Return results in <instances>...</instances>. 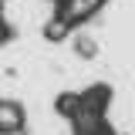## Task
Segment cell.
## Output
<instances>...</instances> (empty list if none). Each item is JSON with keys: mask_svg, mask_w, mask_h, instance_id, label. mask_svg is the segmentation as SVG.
<instances>
[{"mask_svg": "<svg viewBox=\"0 0 135 135\" xmlns=\"http://www.w3.org/2000/svg\"><path fill=\"white\" fill-rule=\"evenodd\" d=\"M74 51H78L81 57H95V54H98V41L88 37V34H78V37H74Z\"/></svg>", "mask_w": 135, "mask_h": 135, "instance_id": "2", "label": "cell"}, {"mask_svg": "<svg viewBox=\"0 0 135 135\" xmlns=\"http://www.w3.org/2000/svg\"><path fill=\"white\" fill-rule=\"evenodd\" d=\"M24 128V108L17 101H0V135H10Z\"/></svg>", "mask_w": 135, "mask_h": 135, "instance_id": "1", "label": "cell"}]
</instances>
